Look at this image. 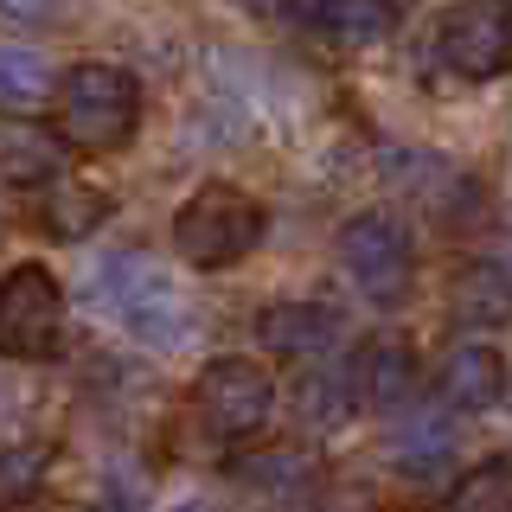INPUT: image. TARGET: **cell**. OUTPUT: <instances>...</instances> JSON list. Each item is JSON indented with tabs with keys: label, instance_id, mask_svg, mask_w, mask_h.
<instances>
[{
	"label": "cell",
	"instance_id": "obj_1",
	"mask_svg": "<svg viewBox=\"0 0 512 512\" xmlns=\"http://www.w3.org/2000/svg\"><path fill=\"white\" fill-rule=\"evenodd\" d=\"M90 301H103L135 340L148 346H186L192 340V301L186 288L167 276L160 263H148L141 250H116L109 263H96Z\"/></svg>",
	"mask_w": 512,
	"mask_h": 512
},
{
	"label": "cell",
	"instance_id": "obj_2",
	"mask_svg": "<svg viewBox=\"0 0 512 512\" xmlns=\"http://www.w3.org/2000/svg\"><path fill=\"white\" fill-rule=\"evenodd\" d=\"M141 128V84L122 64H71L58 84V135L77 154H116Z\"/></svg>",
	"mask_w": 512,
	"mask_h": 512
},
{
	"label": "cell",
	"instance_id": "obj_3",
	"mask_svg": "<svg viewBox=\"0 0 512 512\" xmlns=\"http://www.w3.org/2000/svg\"><path fill=\"white\" fill-rule=\"evenodd\" d=\"M256 244H263V205L224 180L199 186L173 212V250L192 269H237Z\"/></svg>",
	"mask_w": 512,
	"mask_h": 512
},
{
	"label": "cell",
	"instance_id": "obj_4",
	"mask_svg": "<svg viewBox=\"0 0 512 512\" xmlns=\"http://www.w3.org/2000/svg\"><path fill=\"white\" fill-rule=\"evenodd\" d=\"M192 410H199L205 436L244 442V436H256V429L269 423V410H276V378H269L256 359L224 352V359H212L199 378H192Z\"/></svg>",
	"mask_w": 512,
	"mask_h": 512
},
{
	"label": "cell",
	"instance_id": "obj_5",
	"mask_svg": "<svg viewBox=\"0 0 512 512\" xmlns=\"http://www.w3.org/2000/svg\"><path fill=\"white\" fill-rule=\"evenodd\" d=\"M340 269L352 276V288H359L372 308H397V301L410 295V282H416L410 231L397 218H384V212L346 218V231H340Z\"/></svg>",
	"mask_w": 512,
	"mask_h": 512
},
{
	"label": "cell",
	"instance_id": "obj_6",
	"mask_svg": "<svg viewBox=\"0 0 512 512\" xmlns=\"http://www.w3.org/2000/svg\"><path fill=\"white\" fill-rule=\"evenodd\" d=\"M64 333V288L45 263H13L0 276V359H52Z\"/></svg>",
	"mask_w": 512,
	"mask_h": 512
},
{
	"label": "cell",
	"instance_id": "obj_7",
	"mask_svg": "<svg viewBox=\"0 0 512 512\" xmlns=\"http://www.w3.org/2000/svg\"><path fill=\"white\" fill-rule=\"evenodd\" d=\"M436 52L468 84L512 71V0H455L436 26Z\"/></svg>",
	"mask_w": 512,
	"mask_h": 512
},
{
	"label": "cell",
	"instance_id": "obj_8",
	"mask_svg": "<svg viewBox=\"0 0 512 512\" xmlns=\"http://www.w3.org/2000/svg\"><path fill=\"white\" fill-rule=\"evenodd\" d=\"M352 404H365V410H397V404H410V391H416V352L410 340H397V333H372L359 352H352Z\"/></svg>",
	"mask_w": 512,
	"mask_h": 512
},
{
	"label": "cell",
	"instance_id": "obj_9",
	"mask_svg": "<svg viewBox=\"0 0 512 512\" xmlns=\"http://www.w3.org/2000/svg\"><path fill=\"white\" fill-rule=\"evenodd\" d=\"M500 391H506V359H500L487 340H461V346L442 352V365H436V397H442L448 410H461V416L493 410V404H500Z\"/></svg>",
	"mask_w": 512,
	"mask_h": 512
},
{
	"label": "cell",
	"instance_id": "obj_10",
	"mask_svg": "<svg viewBox=\"0 0 512 512\" xmlns=\"http://www.w3.org/2000/svg\"><path fill=\"white\" fill-rule=\"evenodd\" d=\"M64 135L32 116H0V180L7 186H52L64 180Z\"/></svg>",
	"mask_w": 512,
	"mask_h": 512
},
{
	"label": "cell",
	"instance_id": "obj_11",
	"mask_svg": "<svg viewBox=\"0 0 512 512\" xmlns=\"http://www.w3.org/2000/svg\"><path fill=\"white\" fill-rule=\"evenodd\" d=\"M256 340L276 352V359H320V352L340 340V314L327 301H276V308L256 314Z\"/></svg>",
	"mask_w": 512,
	"mask_h": 512
},
{
	"label": "cell",
	"instance_id": "obj_12",
	"mask_svg": "<svg viewBox=\"0 0 512 512\" xmlns=\"http://www.w3.org/2000/svg\"><path fill=\"white\" fill-rule=\"evenodd\" d=\"M288 13L308 20V26H320L327 39H340V45H378L384 32L397 26L404 0H288Z\"/></svg>",
	"mask_w": 512,
	"mask_h": 512
},
{
	"label": "cell",
	"instance_id": "obj_13",
	"mask_svg": "<svg viewBox=\"0 0 512 512\" xmlns=\"http://www.w3.org/2000/svg\"><path fill=\"white\" fill-rule=\"evenodd\" d=\"M109 212H116V199H109L103 186L52 180V186H45V199L32 205V224H39V231L52 237V244H77V237H90Z\"/></svg>",
	"mask_w": 512,
	"mask_h": 512
},
{
	"label": "cell",
	"instance_id": "obj_14",
	"mask_svg": "<svg viewBox=\"0 0 512 512\" xmlns=\"http://www.w3.org/2000/svg\"><path fill=\"white\" fill-rule=\"evenodd\" d=\"M404 167H410V173H397V180H404L410 199H423L442 224H461V212L474 205V180H468V173L448 167L442 154H410Z\"/></svg>",
	"mask_w": 512,
	"mask_h": 512
},
{
	"label": "cell",
	"instance_id": "obj_15",
	"mask_svg": "<svg viewBox=\"0 0 512 512\" xmlns=\"http://www.w3.org/2000/svg\"><path fill=\"white\" fill-rule=\"evenodd\" d=\"M231 474L244 480L250 493H276V500H288V493H301L314 480V455L295 448V442H269V448H256V455H237Z\"/></svg>",
	"mask_w": 512,
	"mask_h": 512
},
{
	"label": "cell",
	"instance_id": "obj_16",
	"mask_svg": "<svg viewBox=\"0 0 512 512\" xmlns=\"http://www.w3.org/2000/svg\"><path fill=\"white\" fill-rule=\"evenodd\" d=\"M455 314L480 327H506L512 320V269L506 263H468L455 276Z\"/></svg>",
	"mask_w": 512,
	"mask_h": 512
},
{
	"label": "cell",
	"instance_id": "obj_17",
	"mask_svg": "<svg viewBox=\"0 0 512 512\" xmlns=\"http://www.w3.org/2000/svg\"><path fill=\"white\" fill-rule=\"evenodd\" d=\"M64 77L52 71V58L32 45H0V109H39Z\"/></svg>",
	"mask_w": 512,
	"mask_h": 512
},
{
	"label": "cell",
	"instance_id": "obj_18",
	"mask_svg": "<svg viewBox=\"0 0 512 512\" xmlns=\"http://www.w3.org/2000/svg\"><path fill=\"white\" fill-rule=\"evenodd\" d=\"M52 480V448L45 442H0V512L32 506Z\"/></svg>",
	"mask_w": 512,
	"mask_h": 512
},
{
	"label": "cell",
	"instance_id": "obj_19",
	"mask_svg": "<svg viewBox=\"0 0 512 512\" xmlns=\"http://www.w3.org/2000/svg\"><path fill=\"white\" fill-rule=\"evenodd\" d=\"M442 512H512V455H487L455 480Z\"/></svg>",
	"mask_w": 512,
	"mask_h": 512
},
{
	"label": "cell",
	"instance_id": "obj_20",
	"mask_svg": "<svg viewBox=\"0 0 512 512\" xmlns=\"http://www.w3.org/2000/svg\"><path fill=\"white\" fill-rule=\"evenodd\" d=\"M0 20L7 26H52L58 0H0Z\"/></svg>",
	"mask_w": 512,
	"mask_h": 512
},
{
	"label": "cell",
	"instance_id": "obj_21",
	"mask_svg": "<svg viewBox=\"0 0 512 512\" xmlns=\"http://www.w3.org/2000/svg\"><path fill=\"white\" fill-rule=\"evenodd\" d=\"M173 512H212V506H205V500H180V506H173Z\"/></svg>",
	"mask_w": 512,
	"mask_h": 512
}]
</instances>
